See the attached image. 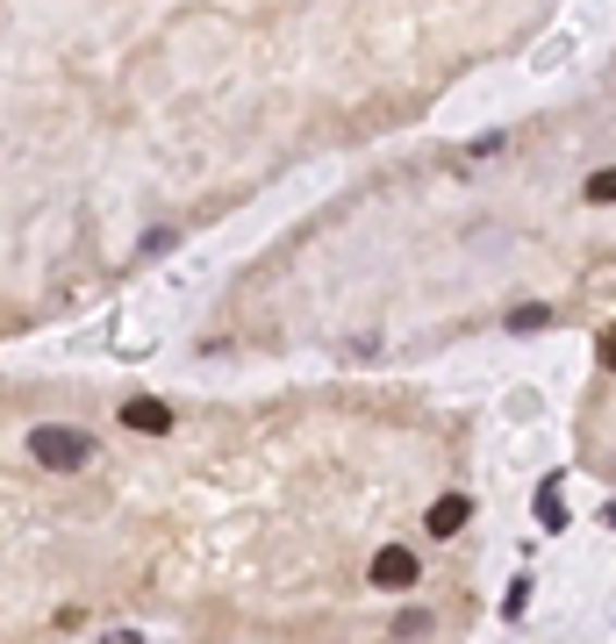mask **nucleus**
<instances>
[{
	"label": "nucleus",
	"mask_w": 616,
	"mask_h": 644,
	"mask_svg": "<svg viewBox=\"0 0 616 644\" xmlns=\"http://www.w3.org/2000/svg\"><path fill=\"white\" fill-rule=\"evenodd\" d=\"M29 458L44 466V473H86L94 444H86L79 430H65V423H36L29 430Z\"/></svg>",
	"instance_id": "1"
},
{
	"label": "nucleus",
	"mask_w": 616,
	"mask_h": 644,
	"mask_svg": "<svg viewBox=\"0 0 616 644\" xmlns=\"http://www.w3.org/2000/svg\"><path fill=\"white\" fill-rule=\"evenodd\" d=\"M416 580H423V559H416L409 544H380L373 552V587L380 594H409Z\"/></svg>",
	"instance_id": "2"
},
{
	"label": "nucleus",
	"mask_w": 616,
	"mask_h": 644,
	"mask_svg": "<svg viewBox=\"0 0 616 644\" xmlns=\"http://www.w3.org/2000/svg\"><path fill=\"white\" fill-rule=\"evenodd\" d=\"M122 423L137 430V437H165V430H172V408L151 401V394H137V401H122Z\"/></svg>",
	"instance_id": "3"
},
{
	"label": "nucleus",
	"mask_w": 616,
	"mask_h": 644,
	"mask_svg": "<svg viewBox=\"0 0 616 644\" xmlns=\"http://www.w3.org/2000/svg\"><path fill=\"white\" fill-rule=\"evenodd\" d=\"M466 516H473V501H466V494H445V501H430V537H459Z\"/></svg>",
	"instance_id": "4"
},
{
	"label": "nucleus",
	"mask_w": 616,
	"mask_h": 644,
	"mask_svg": "<svg viewBox=\"0 0 616 644\" xmlns=\"http://www.w3.org/2000/svg\"><path fill=\"white\" fill-rule=\"evenodd\" d=\"M581 194H588V201H595V208H602V201H616V165L588 172V187H581Z\"/></svg>",
	"instance_id": "5"
},
{
	"label": "nucleus",
	"mask_w": 616,
	"mask_h": 644,
	"mask_svg": "<svg viewBox=\"0 0 616 644\" xmlns=\"http://www.w3.org/2000/svg\"><path fill=\"white\" fill-rule=\"evenodd\" d=\"M545 315H552V308H516V315H509V330H523V337H531V330H545Z\"/></svg>",
	"instance_id": "6"
},
{
	"label": "nucleus",
	"mask_w": 616,
	"mask_h": 644,
	"mask_svg": "<svg viewBox=\"0 0 616 644\" xmlns=\"http://www.w3.org/2000/svg\"><path fill=\"white\" fill-rule=\"evenodd\" d=\"M423 630H430V616H423V609H409V616H402V623H394V637L409 644V637H423Z\"/></svg>",
	"instance_id": "7"
},
{
	"label": "nucleus",
	"mask_w": 616,
	"mask_h": 644,
	"mask_svg": "<svg viewBox=\"0 0 616 644\" xmlns=\"http://www.w3.org/2000/svg\"><path fill=\"white\" fill-rule=\"evenodd\" d=\"M602 358H609V366H616V330H609V337H602Z\"/></svg>",
	"instance_id": "8"
}]
</instances>
